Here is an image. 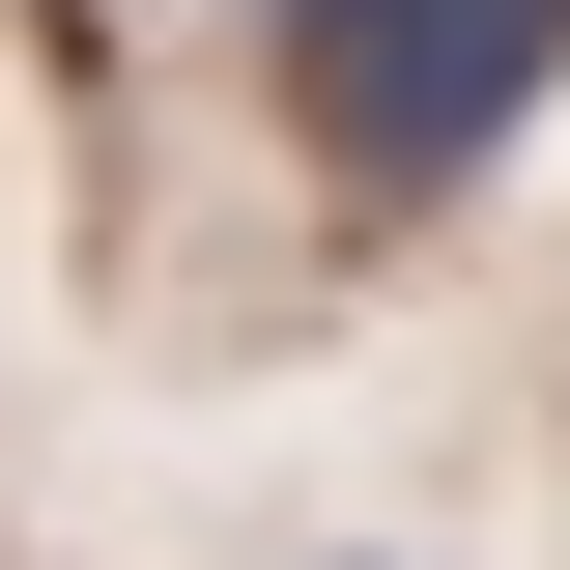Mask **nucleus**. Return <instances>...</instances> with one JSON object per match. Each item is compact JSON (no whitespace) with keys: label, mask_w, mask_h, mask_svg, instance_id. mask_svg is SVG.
Here are the masks:
<instances>
[{"label":"nucleus","mask_w":570,"mask_h":570,"mask_svg":"<svg viewBox=\"0 0 570 570\" xmlns=\"http://www.w3.org/2000/svg\"><path fill=\"white\" fill-rule=\"evenodd\" d=\"M542 86H570V0H285V142L343 200H456Z\"/></svg>","instance_id":"nucleus-1"}]
</instances>
